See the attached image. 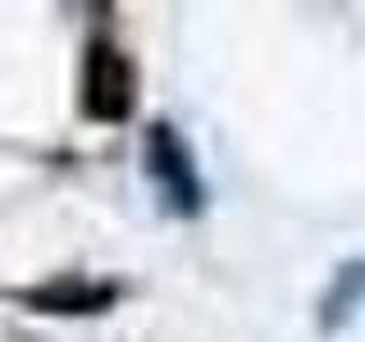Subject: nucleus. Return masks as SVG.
Listing matches in <instances>:
<instances>
[{
    "label": "nucleus",
    "mask_w": 365,
    "mask_h": 342,
    "mask_svg": "<svg viewBox=\"0 0 365 342\" xmlns=\"http://www.w3.org/2000/svg\"><path fill=\"white\" fill-rule=\"evenodd\" d=\"M146 169H151L155 187L165 192V201L174 205L178 214H192L201 205V187H197V174H192V155L187 146L178 142V133L169 123H155L146 133Z\"/></svg>",
    "instance_id": "1"
},
{
    "label": "nucleus",
    "mask_w": 365,
    "mask_h": 342,
    "mask_svg": "<svg viewBox=\"0 0 365 342\" xmlns=\"http://www.w3.org/2000/svg\"><path fill=\"white\" fill-rule=\"evenodd\" d=\"M83 105L91 119H123L133 110V83H128V64L123 55H114L106 41L91 46L87 55V78H83Z\"/></svg>",
    "instance_id": "2"
},
{
    "label": "nucleus",
    "mask_w": 365,
    "mask_h": 342,
    "mask_svg": "<svg viewBox=\"0 0 365 342\" xmlns=\"http://www.w3.org/2000/svg\"><path fill=\"white\" fill-rule=\"evenodd\" d=\"M365 296V260H351V265L338 269L334 288L324 296V315H319V324H324V333H334L338 324H347V315L361 306Z\"/></svg>",
    "instance_id": "3"
},
{
    "label": "nucleus",
    "mask_w": 365,
    "mask_h": 342,
    "mask_svg": "<svg viewBox=\"0 0 365 342\" xmlns=\"http://www.w3.org/2000/svg\"><path fill=\"white\" fill-rule=\"evenodd\" d=\"M37 306H51V311H64V315H78V311H91V306H106L110 301V288H83V283H60L51 292H37L28 296Z\"/></svg>",
    "instance_id": "4"
}]
</instances>
